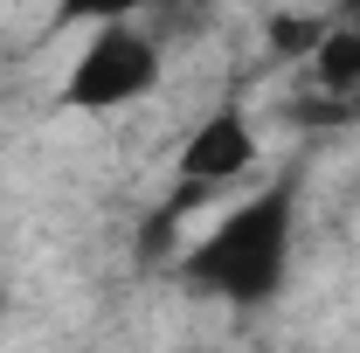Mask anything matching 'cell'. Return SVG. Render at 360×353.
Returning <instances> with one entry per match:
<instances>
[{
  "label": "cell",
  "instance_id": "6da1fadb",
  "mask_svg": "<svg viewBox=\"0 0 360 353\" xmlns=\"http://www.w3.org/2000/svg\"><path fill=\"white\" fill-rule=\"evenodd\" d=\"M291 243H298L291 187H257L180 250V277L229 305H270L291 277Z\"/></svg>",
  "mask_w": 360,
  "mask_h": 353
},
{
  "label": "cell",
  "instance_id": "7a4b0ae2",
  "mask_svg": "<svg viewBox=\"0 0 360 353\" xmlns=\"http://www.w3.org/2000/svg\"><path fill=\"white\" fill-rule=\"evenodd\" d=\"M160 77H167V56L139 21H97L84 35V49L70 56V70L56 84V104L84 111V118H104V111H125L139 97H153Z\"/></svg>",
  "mask_w": 360,
  "mask_h": 353
},
{
  "label": "cell",
  "instance_id": "3957f363",
  "mask_svg": "<svg viewBox=\"0 0 360 353\" xmlns=\"http://www.w3.org/2000/svg\"><path fill=\"white\" fill-rule=\"evenodd\" d=\"M257 153H264V139H257V118L250 111H208L194 132L180 139V180H194V187H229V180H243L257 167Z\"/></svg>",
  "mask_w": 360,
  "mask_h": 353
},
{
  "label": "cell",
  "instance_id": "277c9868",
  "mask_svg": "<svg viewBox=\"0 0 360 353\" xmlns=\"http://www.w3.org/2000/svg\"><path fill=\"white\" fill-rule=\"evenodd\" d=\"M326 28H333V7H326V14H270V21H264V42H270V56L312 63V49L326 42Z\"/></svg>",
  "mask_w": 360,
  "mask_h": 353
},
{
  "label": "cell",
  "instance_id": "5b68a950",
  "mask_svg": "<svg viewBox=\"0 0 360 353\" xmlns=\"http://www.w3.org/2000/svg\"><path fill=\"white\" fill-rule=\"evenodd\" d=\"M174 0H56L49 7V28H97V21H139V14H160Z\"/></svg>",
  "mask_w": 360,
  "mask_h": 353
},
{
  "label": "cell",
  "instance_id": "8992f818",
  "mask_svg": "<svg viewBox=\"0 0 360 353\" xmlns=\"http://www.w3.org/2000/svg\"><path fill=\"white\" fill-rule=\"evenodd\" d=\"M333 21L340 28H360V0H333Z\"/></svg>",
  "mask_w": 360,
  "mask_h": 353
},
{
  "label": "cell",
  "instance_id": "52a82bcc",
  "mask_svg": "<svg viewBox=\"0 0 360 353\" xmlns=\"http://www.w3.org/2000/svg\"><path fill=\"white\" fill-rule=\"evenodd\" d=\"M0 319H7V277H0Z\"/></svg>",
  "mask_w": 360,
  "mask_h": 353
}]
</instances>
